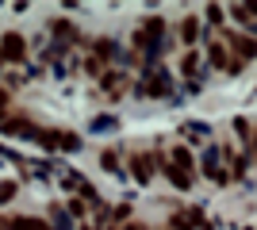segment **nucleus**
<instances>
[{"label":"nucleus","mask_w":257,"mask_h":230,"mask_svg":"<svg viewBox=\"0 0 257 230\" xmlns=\"http://www.w3.org/2000/svg\"><path fill=\"white\" fill-rule=\"evenodd\" d=\"M207 20L219 27V23H223V8H215V4H211V8H207Z\"/></svg>","instance_id":"19"},{"label":"nucleus","mask_w":257,"mask_h":230,"mask_svg":"<svg viewBox=\"0 0 257 230\" xmlns=\"http://www.w3.org/2000/svg\"><path fill=\"white\" fill-rule=\"evenodd\" d=\"M207 58H211V66L226 69V73H230V66H234V62L226 58V46H223V43H211V46H207Z\"/></svg>","instance_id":"11"},{"label":"nucleus","mask_w":257,"mask_h":230,"mask_svg":"<svg viewBox=\"0 0 257 230\" xmlns=\"http://www.w3.org/2000/svg\"><path fill=\"white\" fill-rule=\"evenodd\" d=\"M204 165H207V173H211L215 184H226V180H230V173H226V169H219V157H215V150H207Z\"/></svg>","instance_id":"12"},{"label":"nucleus","mask_w":257,"mask_h":230,"mask_svg":"<svg viewBox=\"0 0 257 230\" xmlns=\"http://www.w3.org/2000/svg\"><path fill=\"white\" fill-rule=\"evenodd\" d=\"M161 157L158 153H135V157H131V173H135V180H139V184H150L154 180V165H158Z\"/></svg>","instance_id":"2"},{"label":"nucleus","mask_w":257,"mask_h":230,"mask_svg":"<svg viewBox=\"0 0 257 230\" xmlns=\"http://www.w3.org/2000/svg\"><path fill=\"white\" fill-rule=\"evenodd\" d=\"M0 230H12V222H8V219H0Z\"/></svg>","instance_id":"22"},{"label":"nucleus","mask_w":257,"mask_h":230,"mask_svg":"<svg viewBox=\"0 0 257 230\" xmlns=\"http://www.w3.org/2000/svg\"><path fill=\"white\" fill-rule=\"evenodd\" d=\"M181 73L188 77V85H200V50H184V58H181Z\"/></svg>","instance_id":"5"},{"label":"nucleus","mask_w":257,"mask_h":230,"mask_svg":"<svg viewBox=\"0 0 257 230\" xmlns=\"http://www.w3.org/2000/svg\"><path fill=\"white\" fill-rule=\"evenodd\" d=\"M16 196V180H0V203H8Z\"/></svg>","instance_id":"16"},{"label":"nucleus","mask_w":257,"mask_h":230,"mask_svg":"<svg viewBox=\"0 0 257 230\" xmlns=\"http://www.w3.org/2000/svg\"><path fill=\"white\" fill-rule=\"evenodd\" d=\"M0 58H4V62H23V58H27V43H23V35H16V31L4 35V39H0Z\"/></svg>","instance_id":"3"},{"label":"nucleus","mask_w":257,"mask_h":230,"mask_svg":"<svg viewBox=\"0 0 257 230\" xmlns=\"http://www.w3.org/2000/svg\"><path fill=\"white\" fill-rule=\"evenodd\" d=\"M0 127H4V134H35V138H39L35 123H31V119H23V115H16V119H4Z\"/></svg>","instance_id":"8"},{"label":"nucleus","mask_w":257,"mask_h":230,"mask_svg":"<svg viewBox=\"0 0 257 230\" xmlns=\"http://www.w3.org/2000/svg\"><path fill=\"white\" fill-rule=\"evenodd\" d=\"M169 157H173V165H177V169L192 173V153L184 150V146H173V150H169Z\"/></svg>","instance_id":"14"},{"label":"nucleus","mask_w":257,"mask_h":230,"mask_svg":"<svg viewBox=\"0 0 257 230\" xmlns=\"http://www.w3.org/2000/svg\"><path fill=\"white\" fill-rule=\"evenodd\" d=\"M100 165H104V169H111V173H115V169H119V157H115V153H111V150H104V153H100Z\"/></svg>","instance_id":"17"},{"label":"nucleus","mask_w":257,"mask_h":230,"mask_svg":"<svg viewBox=\"0 0 257 230\" xmlns=\"http://www.w3.org/2000/svg\"><path fill=\"white\" fill-rule=\"evenodd\" d=\"M200 222H204V215H200V207H192V211H181V215H173L169 226H173V230H192V226H200Z\"/></svg>","instance_id":"7"},{"label":"nucleus","mask_w":257,"mask_h":230,"mask_svg":"<svg viewBox=\"0 0 257 230\" xmlns=\"http://www.w3.org/2000/svg\"><path fill=\"white\" fill-rule=\"evenodd\" d=\"M146 96H165V92H169V73H165V69H158V73H150L146 77Z\"/></svg>","instance_id":"9"},{"label":"nucleus","mask_w":257,"mask_h":230,"mask_svg":"<svg viewBox=\"0 0 257 230\" xmlns=\"http://www.w3.org/2000/svg\"><path fill=\"white\" fill-rule=\"evenodd\" d=\"M181 39L188 43V50H196V39H200V20H196V16L181 20Z\"/></svg>","instance_id":"10"},{"label":"nucleus","mask_w":257,"mask_h":230,"mask_svg":"<svg viewBox=\"0 0 257 230\" xmlns=\"http://www.w3.org/2000/svg\"><path fill=\"white\" fill-rule=\"evenodd\" d=\"M85 230H96V226H85Z\"/></svg>","instance_id":"23"},{"label":"nucleus","mask_w":257,"mask_h":230,"mask_svg":"<svg viewBox=\"0 0 257 230\" xmlns=\"http://www.w3.org/2000/svg\"><path fill=\"white\" fill-rule=\"evenodd\" d=\"M161 173L169 176V184H173V188H181V192H188V188H192V173L177 169V165H173V161H165V157H161Z\"/></svg>","instance_id":"4"},{"label":"nucleus","mask_w":257,"mask_h":230,"mask_svg":"<svg viewBox=\"0 0 257 230\" xmlns=\"http://www.w3.org/2000/svg\"><path fill=\"white\" fill-rule=\"evenodd\" d=\"M226 43L234 46V50H238V54H242V58H253V54H257V43H253V39H249V35L226 31Z\"/></svg>","instance_id":"6"},{"label":"nucleus","mask_w":257,"mask_h":230,"mask_svg":"<svg viewBox=\"0 0 257 230\" xmlns=\"http://www.w3.org/2000/svg\"><path fill=\"white\" fill-rule=\"evenodd\" d=\"M54 35L65 39V43H77V31L69 27V20H54Z\"/></svg>","instance_id":"15"},{"label":"nucleus","mask_w":257,"mask_h":230,"mask_svg":"<svg viewBox=\"0 0 257 230\" xmlns=\"http://www.w3.org/2000/svg\"><path fill=\"white\" fill-rule=\"evenodd\" d=\"M4 115H8V92L0 88V123H4Z\"/></svg>","instance_id":"20"},{"label":"nucleus","mask_w":257,"mask_h":230,"mask_svg":"<svg viewBox=\"0 0 257 230\" xmlns=\"http://www.w3.org/2000/svg\"><path fill=\"white\" fill-rule=\"evenodd\" d=\"M161 39H165V20H158V16H150V20L135 31V46L146 50L150 62H158V58H161Z\"/></svg>","instance_id":"1"},{"label":"nucleus","mask_w":257,"mask_h":230,"mask_svg":"<svg viewBox=\"0 0 257 230\" xmlns=\"http://www.w3.org/2000/svg\"><path fill=\"white\" fill-rule=\"evenodd\" d=\"M65 211H69L73 219H81V215H85V203H81V199H69V207H65Z\"/></svg>","instance_id":"18"},{"label":"nucleus","mask_w":257,"mask_h":230,"mask_svg":"<svg viewBox=\"0 0 257 230\" xmlns=\"http://www.w3.org/2000/svg\"><path fill=\"white\" fill-rule=\"evenodd\" d=\"M12 230H50L43 219H35V215H16L12 219Z\"/></svg>","instance_id":"13"},{"label":"nucleus","mask_w":257,"mask_h":230,"mask_svg":"<svg viewBox=\"0 0 257 230\" xmlns=\"http://www.w3.org/2000/svg\"><path fill=\"white\" fill-rule=\"evenodd\" d=\"M123 230H146V226H142V222H127Z\"/></svg>","instance_id":"21"}]
</instances>
